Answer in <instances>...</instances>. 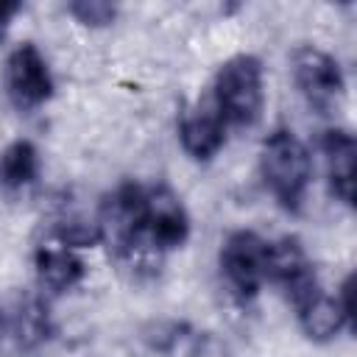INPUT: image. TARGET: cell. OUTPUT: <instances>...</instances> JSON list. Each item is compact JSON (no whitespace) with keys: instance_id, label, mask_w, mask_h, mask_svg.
Segmentation results:
<instances>
[{"instance_id":"2e32d148","label":"cell","mask_w":357,"mask_h":357,"mask_svg":"<svg viewBox=\"0 0 357 357\" xmlns=\"http://www.w3.org/2000/svg\"><path fill=\"white\" fill-rule=\"evenodd\" d=\"M181 357H234L231 349L212 332H192Z\"/></svg>"},{"instance_id":"52a82bcc","label":"cell","mask_w":357,"mask_h":357,"mask_svg":"<svg viewBox=\"0 0 357 357\" xmlns=\"http://www.w3.org/2000/svg\"><path fill=\"white\" fill-rule=\"evenodd\" d=\"M265 245L268 243L248 229L231 231L220 245V273L229 290L243 301L254 298L265 282Z\"/></svg>"},{"instance_id":"8fae6325","label":"cell","mask_w":357,"mask_h":357,"mask_svg":"<svg viewBox=\"0 0 357 357\" xmlns=\"http://www.w3.org/2000/svg\"><path fill=\"white\" fill-rule=\"evenodd\" d=\"M226 128L229 126L223 123V117L218 114V109L212 103H198V106L184 109V114L178 120V142L190 159L209 162L223 148Z\"/></svg>"},{"instance_id":"7a4b0ae2","label":"cell","mask_w":357,"mask_h":357,"mask_svg":"<svg viewBox=\"0 0 357 357\" xmlns=\"http://www.w3.org/2000/svg\"><path fill=\"white\" fill-rule=\"evenodd\" d=\"M95 223L100 231V243H106L117 259L128 265L139 262L151 248L145 245V187L137 181L117 184L100 201Z\"/></svg>"},{"instance_id":"6da1fadb","label":"cell","mask_w":357,"mask_h":357,"mask_svg":"<svg viewBox=\"0 0 357 357\" xmlns=\"http://www.w3.org/2000/svg\"><path fill=\"white\" fill-rule=\"evenodd\" d=\"M259 170L265 187L284 212H298L304 206L312 181V159L307 145L290 128H273L262 139Z\"/></svg>"},{"instance_id":"5b68a950","label":"cell","mask_w":357,"mask_h":357,"mask_svg":"<svg viewBox=\"0 0 357 357\" xmlns=\"http://www.w3.org/2000/svg\"><path fill=\"white\" fill-rule=\"evenodd\" d=\"M3 84L11 106L25 114L42 109L53 98V75L47 59L33 42H22L6 56Z\"/></svg>"},{"instance_id":"7c38bea8","label":"cell","mask_w":357,"mask_h":357,"mask_svg":"<svg viewBox=\"0 0 357 357\" xmlns=\"http://www.w3.org/2000/svg\"><path fill=\"white\" fill-rule=\"evenodd\" d=\"M296 318H298L301 332L310 340H315V343L335 340L346 326L354 329L351 321H349V315H346V310H343V304H340V298H337V293L329 296L324 290H318L307 301H301L296 307Z\"/></svg>"},{"instance_id":"e0dca14e","label":"cell","mask_w":357,"mask_h":357,"mask_svg":"<svg viewBox=\"0 0 357 357\" xmlns=\"http://www.w3.org/2000/svg\"><path fill=\"white\" fill-rule=\"evenodd\" d=\"M22 11V3H3L0 0V36L6 33V28L11 25V20Z\"/></svg>"},{"instance_id":"9a60e30c","label":"cell","mask_w":357,"mask_h":357,"mask_svg":"<svg viewBox=\"0 0 357 357\" xmlns=\"http://www.w3.org/2000/svg\"><path fill=\"white\" fill-rule=\"evenodd\" d=\"M67 11L86 28H106L117 17V6L106 0H75L67 6Z\"/></svg>"},{"instance_id":"ac0fdd59","label":"cell","mask_w":357,"mask_h":357,"mask_svg":"<svg viewBox=\"0 0 357 357\" xmlns=\"http://www.w3.org/2000/svg\"><path fill=\"white\" fill-rule=\"evenodd\" d=\"M3 335H6V315H3V310H0V340H3Z\"/></svg>"},{"instance_id":"3957f363","label":"cell","mask_w":357,"mask_h":357,"mask_svg":"<svg viewBox=\"0 0 357 357\" xmlns=\"http://www.w3.org/2000/svg\"><path fill=\"white\" fill-rule=\"evenodd\" d=\"M212 106L226 126L251 128L265 106V78L262 61L251 53H237L226 59L212 84Z\"/></svg>"},{"instance_id":"9c48e42d","label":"cell","mask_w":357,"mask_h":357,"mask_svg":"<svg viewBox=\"0 0 357 357\" xmlns=\"http://www.w3.org/2000/svg\"><path fill=\"white\" fill-rule=\"evenodd\" d=\"M321 156H324V170H326V184L329 192L346 204L354 206V176H357V145L351 131L346 128H326L318 139Z\"/></svg>"},{"instance_id":"8992f818","label":"cell","mask_w":357,"mask_h":357,"mask_svg":"<svg viewBox=\"0 0 357 357\" xmlns=\"http://www.w3.org/2000/svg\"><path fill=\"white\" fill-rule=\"evenodd\" d=\"M265 279L282 287V293L290 298L293 307L307 301L312 293L321 290L318 273L312 268V259L298 237H279L265 245Z\"/></svg>"},{"instance_id":"4fadbf2b","label":"cell","mask_w":357,"mask_h":357,"mask_svg":"<svg viewBox=\"0 0 357 357\" xmlns=\"http://www.w3.org/2000/svg\"><path fill=\"white\" fill-rule=\"evenodd\" d=\"M39 178V151L31 139H14L0 151V192L14 198Z\"/></svg>"},{"instance_id":"ba28073f","label":"cell","mask_w":357,"mask_h":357,"mask_svg":"<svg viewBox=\"0 0 357 357\" xmlns=\"http://www.w3.org/2000/svg\"><path fill=\"white\" fill-rule=\"evenodd\" d=\"M190 237V215L167 184L145 187V240L162 254L181 248Z\"/></svg>"},{"instance_id":"277c9868","label":"cell","mask_w":357,"mask_h":357,"mask_svg":"<svg viewBox=\"0 0 357 357\" xmlns=\"http://www.w3.org/2000/svg\"><path fill=\"white\" fill-rule=\"evenodd\" d=\"M290 70L298 95L318 114H329L346 92V78L337 59L315 45H298L290 56Z\"/></svg>"},{"instance_id":"5bb4252c","label":"cell","mask_w":357,"mask_h":357,"mask_svg":"<svg viewBox=\"0 0 357 357\" xmlns=\"http://www.w3.org/2000/svg\"><path fill=\"white\" fill-rule=\"evenodd\" d=\"M20 349L33 351L50 337V312L39 296H20L8 324Z\"/></svg>"},{"instance_id":"30bf717a","label":"cell","mask_w":357,"mask_h":357,"mask_svg":"<svg viewBox=\"0 0 357 357\" xmlns=\"http://www.w3.org/2000/svg\"><path fill=\"white\" fill-rule=\"evenodd\" d=\"M33 268H36L39 287L53 293V296L75 290L86 276V265L78 257V251L59 243V240H45L36 245Z\"/></svg>"}]
</instances>
